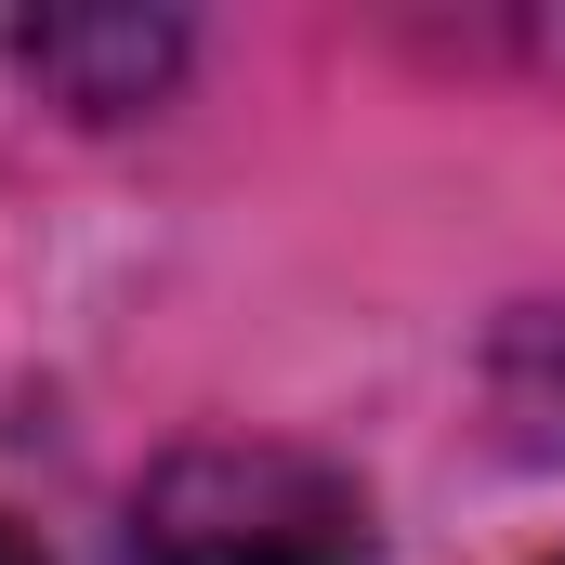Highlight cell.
<instances>
[{
	"mask_svg": "<svg viewBox=\"0 0 565 565\" xmlns=\"http://www.w3.org/2000/svg\"><path fill=\"white\" fill-rule=\"evenodd\" d=\"M0 565H40V540H26V526H0Z\"/></svg>",
	"mask_w": 565,
	"mask_h": 565,
	"instance_id": "2",
	"label": "cell"
},
{
	"mask_svg": "<svg viewBox=\"0 0 565 565\" xmlns=\"http://www.w3.org/2000/svg\"><path fill=\"white\" fill-rule=\"evenodd\" d=\"M132 565H382L369 500L302 447H184L132 500Z\"/></svg>",
	"mask_w": 565,
	"mask_h": 565,
	"instance_id": "1",
	"label": "cell"
}]
</instances>
